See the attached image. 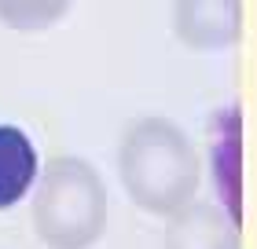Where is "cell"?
<instances>
[{
    "instance_id": "1",
    "label": "cell",
    "mask_w": 257,
    "mask_h": 249,
    "mask_svg": "<svg viewBox=\"0 0 257 249\" xmlns=\"http://www.w3.org/2000/svg\"><path fill=\"white\" fill-rule=\"evenodd\" d=\"M118 180L128 201L151 216H169L198 194L202 158L169 117H136L118 143Z\"/></svg>"
},
{
    "instance_id": "2",
    "label": "cell",
    "mask_w": 257,
    "mask_h": 249,
    "mask_svg": "<svg viewBox=\"0 0 257 249\" xmlns=\"http://www.w3.org/2000/svg\"><path fill=\"white\" fill-rule=\"evenodd\" d=\"M33 234L48 249H92L107 231V187L96 165L63 154L37 172Z\"/></svg>"
},
{
    "instance_id": "3",
    "label": "cell",
    "mask_w": 257,
    "mask_h": 249,
    "mask_svg": "<svg viewBox=\"0 0 257 249\" xmlns=\"http://www.w3.org/2000/svg\"><path fill=\"white\" fill-rule=\"evenodd\" d=\"M173 37L191 52H228L242 41V0H173Z\"/></svg>"
},
{
    "instance_id": "4",
    "label": "cell",
    "mask_w": 257,
    "mask_h": 249,
    "mask_svg": "<svg viewBox=\"0 0 257 249\" xmlns=\"http://www.w3.org/2000/svg\"><path fill=\"white\" fill-rule=\"evenodd\" d=\"M166 249H242L239 216L220 209L217 201H198L191 198L188 205L166 216Z\"/></svg>"
},
{
    "instance_id": "5",
    "label": "cell",
    "mask_w": 257,
    "mask_h": 249,
    "mask_svg": "<svg viewBox=\"0 0 257 249\" xmlns=\"http://www.w3.org/2000/svg\"><path fill=\"white\" fill-rule=\"evenodd\" d=\"M41 158L33 139L19 125H0V209L19 205L33 191Z\"/></svg>"
},
{
    "instance_id": "6",
    "label": "cell",
    "mask_w": 257,
    "mask_h": 249,
    "mask_svg": "<svg viewBox=\"0 0 257 249\" xmlns=\"http://www.w3.org/2000/svg\"><path fill=\"white\" fill-rule=\"evenodd\" d=\"M74 0H0V26L15 33H44L70 15Z\"/></svg>"
},
{
    "instance_id": "7",
    "label": "cell",
    "mask_w": 257,
    "mask_h": 249,
    "mask_svg": "<svg viewBox=\"0 0 257 249\" xmlns=\"http://www.w3.org/2000/svg\"><path fill=\"white\" fill-rule=\"evenodd\" d=\"M213 169L228 198L239 201V106H228L213 128Z\"/></svg>"
}]
</instances>
